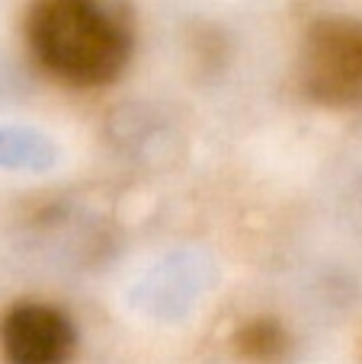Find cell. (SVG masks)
<instances>
[{
	"label": "cell",
	"mask_w": 362,
	"mask_h": 364,
	"mask_svg": "<svg viewBox=\"0 0 362 364\" xmlns=\"http://www.w3.org/2000/svg\"><path fill=\"white\" fill-rule=\"evenodd\" d=\"M286 346H289L286 333H282V326H276L273 320H257V323H250V326H244L241 336H237V348H241L247 358H257V361L279 358Z\"/></svg>",
	"instance_id": "277c9868"
},
{
	"label": "cell",
	"mask_w": 362,
	"mask_h": 364,
	"mask_svg": "<svg viewBox=\"0 0 362 364\" xmlns=\"http://www.w3.org/2000/svg\"><path fill=\"white\" fill-rule=\"evenodd\" d=\"M29 48L51 77L71 87L109 83L128 61V29L87 0H45L26 23Z\"/></svg>",
	"instance_id": "6da1fadb"
},
{
	"label": "cell",
	"mask_w": 362,
	"mask_h": 364,
	"mask_svg": "<svg viewBox=\"0 0 362 364\" xmlns=\"http://www.w3.org/2000/svg\"><path fill=\"white\" fill-rule=\"evenodd\" d=\"M301 83L324 106L362 102V23L321 19L308 29L301 51Z\"/></svg>",
	"instance_id": "7a4b0ae2"
},
{
	"label": "cell",
	"mask_w": 362,
	"mask_h": 364,
	"mask_svg": "<svg viewBox=\"0 0 362 364\" xmlns=\"http://www.w3.org/2000/svg\"><path fill=\"white\" fill-rule=\"evenodd\" d=\"M6 364H64L74 348L68 316L45 304H19L0 323Z\"/></svg>",
	"instance_id": "3957f363"
}]
</instances>
